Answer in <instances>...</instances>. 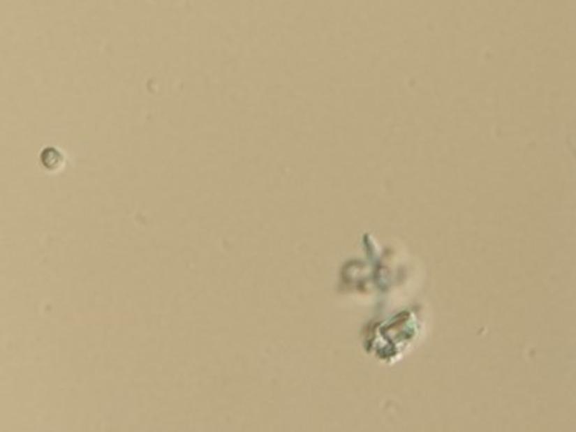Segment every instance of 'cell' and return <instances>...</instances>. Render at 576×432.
Instances as JSON below:
<instances>
[{"label": "cell", "mask_w": 576, "mask_h": 432, "mask_svg": "<svg viewBox=\"0 0 576 432\" xmlns=\"http://www.w3.org/2000/svg\"><path fill=\"white\" fill-rule=\"evenodd\" d=\"M64 153H61L55 147H46V149L40 154V162H42L43 168L47 173H57L64 167Z\"/></svg>", "instance_id": "1"}]
</instances>
